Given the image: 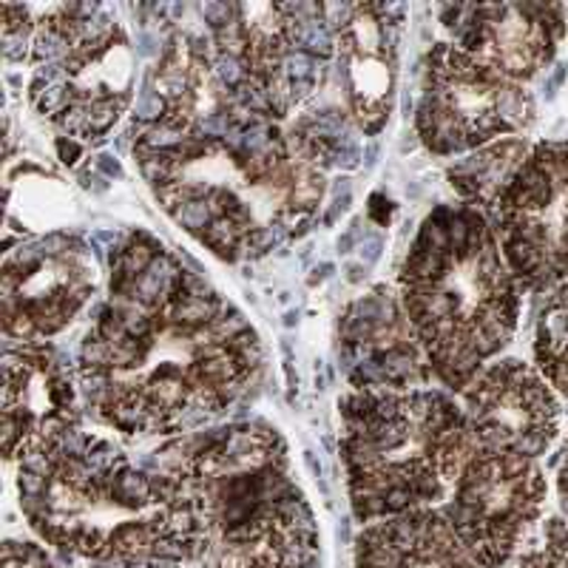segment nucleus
Segmentation results:
<instances>
[{
    "label": "nucleus",
    "instance_id": "obj_6",
    "mask_svg": "<svg viewBox=\"0 0 568 568\" xmlns=\"http://www.w3.org/2000/svg\"><path fill=\"white\" fill-rule=\"evenodd\" d=\"M535 116V98L524 85L506 80L455 43L433 45L415 116L418 136L433 154L486 149L531 129Z\"/></svg>",
    "mask_w": 568,
    "mask_h": 568
},
{
    "label": "nucleus",
    "instance_id": "obj_14",
    "mask_svg": "<svg viewBox=\"0 0 568 568\" xmlns=\"http://www.w3.org/2000/svg\"><path fill=\"white\" fill-rule=\"evenodd\" d=\"M393 9L358 3L336 32V54L349 114L367 136L387 125L398 83V23Z\"/></svg>",
    "mask_w": 568,
    "mask_h": 568
},
{
    "label": "nucleus",
    "instance_id": "obj_2",
    "mask_svg": "<svg viewBox=\"0 0 568 568\" xmlns=\"http://www.w3.org/2000/svg\"><path fill=\"white\" fill-rule=\"evenodd\" d=\"M151 475L162 500L154 555L185 568L318 566L316 520L265 420L187 435Z\"/></svg>",
    "mask_w": 568,
    "mask_h": 568
},
{
    "label": "nucleus",
    "instance_id": "obj_7",
    "mask_svg": "<svg viewBox=\"0 0 568 568\" xmlns=\"http://www.w3.org/2000/svg\"><path fill=\"white\" fill-rule=\"evenodd\" d=\"M489 213L524 291L546 293L568 282V140L537 142Z\"/></svg>",
    "mask_w": 568,
    "mask_h": 568
},
{
    "label": "nucleus",
    "instance_id": "obj_9",
    "mask_svg": "<svg viewBox=\"0 0 568 568\" xmlns=\"http://www.w3.org/2000/svg\"><path fill=\"white\" fill-rule=\"evenodd\" d=\"M98 291V262L65 233L27 242L3 258V333L9 342H40L83 311Z\"/></svg>",
    "mask_w": 568,
    "mask_h": 568
},
{
    "label": "nucleus",
    "instance_id": "obj_21",
    "mask_svg": "<svg viewBox=\"0 0 568 568\" xmlns=\"http://www.w3.org/2000/svg\"><path fill=\"white\" fill-rule=\"evenodd\" d=\"M89 568H185L180 560L174 557H114V560H98L91 562Z\"/></svg>",
    "mask_w": 568,
    "mask_h": 568
},
{
    "label": "nucleus",
    "instance_id": "obj_8",
    "mask_svg": "<svg viewBox=\"0 0 568 568\" xmlns=\"http://www.w3.org/2000/svg\"><path fill=\"white\" fill-rule=\"evenodd\" d=\"M546 495L549 484L535 458L478 446L460 469L446 520L480 566L500 568L542 517Z\"/></svg>",
    "mask_w": 568,
    "mask_h": 568
},
{
    "label": "nucleus",
    "instance_id": "obj_4",
    "mask_svg": "<svg viewBox=\"0 0 568 568\" xmlns=\"http://www.w3.org/2000/svg\"><path fill=\"white\" fill-rule=\"evenodd\" d=\"M338 409L349 504L362 524L446 497L478 449L466 413L438 389L358 387Z\"/></svg>",
    "mask_w": 568,
    "mask_h": 568
},
{
    "label": "nucleus",
    "instance_id": "obj_19",
    "mask_svg": "<svg viewBox=\"0 0 568 568\" xmlns=\"http://www.w3.org/2000/svg\"><path fill=\"white\" fill-rule=\"evenodd\" d=\"M517 568H568V524L566 520H549L546 540L535 551L520 560Z\"/></svg>",
    "mask_w": 568,
    "mask_h": 568
},
{
    "label": "nucleus",
    "instance_id": "obj_5",
    "mask_svg": "<svg viewBox=\"0 0 568 568\" xmlns=\"http://www.w3.org/2000/svg\"><path fill=\"white\" fill-rule=\"evenodd\" d=\"M18 491L32 529L58 549L91 562L154 555L162 520L154 475L100 435L78 426L18 460Z\"/></svg>",
    "mask_w": 568,
    "mask_h": 568
},
{
    "label": "nucleus",
    "instance_id": "obj_15",
    "mask_svg": "<svg viewBox=\"0 0 568 568\" xmlns=\"http://www.w3.org/2000/svg\"><path fill=\"white\" fill-rule=\"evenodd\" d=\"M344 362L358 387L413 389L426 378V355L409 318L382 287L355 302L342 324Z\"/></svg>",
    "mask_w": 568,
    "mask_h": 568
},
{
    "label": "nucleus",
    "instance_id": "obj_16",
    "mask_svg": "<svg viewBox=\"0 0 568 568\" xmlns=\"http://www.w3.org/2000/svg\"><path fill=\"white\" fill-rule=\"evenodd\" d=\"M355 568H484L446 515L433 509L375 520L358 535Z\"/></svg>",
    "mask_w": 568,
    "mask_h": 568
},
{
    "label": "nucleus",
    "instance_id": "obj_11",
    "mask_svg": "<svg viewBox=\"0 0 568 568\" xmlns=\"http://www.w3.org/2000/svg\"><path fill=\"white\" fill-rule=\"evenodd\" d=\"M78 373L60 349L43 342L7 338L3 353V455L23 460L52 449L65 433L78 429Z\"/></svg>",
    "mask_w": 568,
    "mask_h": 568
},
{
    "label": "nucleus",
    "instance_id": "obj_20",
    "mask_svg": "<svg viewBox=\"0 0 568 568\" xmlns=\"http://www.w3.org/2000/svg\"><path fill=\"white\" fill-rule=\"evenodd\" d=\"M3 568H54V562L34 542L7 540V546H3Z\"/></svg>",
    "mask_w": 568,
    "mask_h": 568
},
{
    "label": "nucleus",
    "instance_id": "obj_13",
    "mask_svg": "<svg viewBox=\"0 0 568 568\" xmlns=\"http://www.w3.org/2000/svg\"><path fill=\"white\" fill-rule=\"evenodd\" d=\"M458 49L504 74L511 83H529L555 60L568 32V14L560 3H478L449 7Z\"/></svg>",
    "mask_w": 568,
    "mask_h": 568
},
{
    "label": "nucleus",
    "instance_id": "obj_22",
    "mask_svg": "<svg viewBox=\"0 0 568 568\" xmlns=\"http://www.w3.org/2000/svg\"><path fill=\"white\" fill-rule=\"evenodd\" d=\"M557 495H560V506L568 515V440L560 453V466H557Z\"/></svg>",
    "mask_w": 568,
    "mask_h": 568
},
{
    "label": "nucleus",
    "instance_id": "obj_10",
    "mask_svg": "<svg viewBox=\"0 0 568 568\" xmlns=\"http://www.w3.org/2000/svg\"><path fill=\"white\" fill-rule=\"evenodd\" d=\"M65 71V109L54 120L78 140H100L114 129L134 94V54L125 32L100 7L74 3Z\"/></svg>",
    "mask_w": 568,
    "mask_h": 568
},
{
    "label": "nucleus",
    "instance_id": "obj_18",
    "mask_svg": "<svg viewBox=\"0 0 568 568\" xmlns=\"http://www.w3.org/2000/svg\"><path fill=\"white\" fill-rule=\"evenodd\" d=\"M535 367L557 395L568 398V282L549 291L535 327Z\"/></svg>",
    "mask_w": 568,
    "mask_h": 568
},
{
    "label": "nucleus",
    "instance_id": "obj_17",
    "mask_svg": "<svg viewBox=\"0 0 568 568\" xmlns=\"http://www.w3.org/2000/svg\"><path fill=\"white\" fill-rule=\"evenodd\" d=\"M529 151L531 149L520 136L497 140L491 145H486V149H480L478 154L455 162L453 169H449V182H453V187L458 191V196L466 205L491 211L500 191L509 185L511 174L520 169V162L526 160Z\"/></svg>",
    "mask_w": 568,
    "mask_h": 568
},
{
    "label": "nucleus",
    "instance_id": "obj_12",
    "mask_svg": "<svg viewBox=\"0 0 568 568\" xmlns=\"http://www.w3.org/2000/svg\"><path fill=\"white\" fill-rule=\"evenodd\" d=\"M464 413L484 449L537 460L560 438V398L537 367L520 358L486 364L464 389Z\"/></svg>",
    "mask_w": 568,
    "mask_h": 568
},
{
    "label": "nucleus",
    "instance_id": "obj_3",
    "mask_svg": "<svg viewBox=\"0 0 568 568\" xmlns=\"http://www.w3.org/2000/svg\"><path fill=\"white\" fill-rule=\"evenodd\" d=\"M398 284L429 369L446 387L464 393L515 338L520 284L480 207H435L418 227Z\"/></svg>",
    "mask_w": 568,
    "mask_h": 568
},
{
    "label": "nucleus",
    "instance_id": "obj_1",
    "mask_svg": "<svg viewBox=\"0 0 568 568\" xmlns=\"http://www.w3.org/2000/svg\"><path fill=\"white\" fill-rule=\"evenodd\" d=\"M262 344L231 302L187 273L160 307L109 298L80 344L78 382L100 424L176 435L225 413L256 382Z\"/></svg>",
    "mask_w": 568,
    "mask_h": 568
}]
</instances>
